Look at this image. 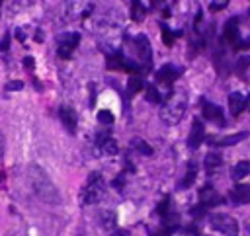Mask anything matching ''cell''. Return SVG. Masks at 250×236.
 Segmentation results:
<instances>
[{"instance_id": "obj_1", "label": "cell", "mask_w": 250, "mask_h": 236, "mask_svg": "<svg viewBox=\"0 0 250 236\" xmlns=\"http://www.w3.org/2000/svg\"><path fill=\"white\" fill-rule=\"evenodd\" d=\"M28 180H30V185H32L34 193L43 203H49V205H59L61 203V195H59L55 184L51 182V178L45 174V170L41 166L32 164L28 168Z\"/></svg>"}, {"instance_id": "obj_2", "label": "cell", "mask_w": 250, "mask_h": 236, "mask_svg": "<svg viewBox=\"0 0 250 236\" xmlns=\"http://www.w3.org/2000/svg\"><path fill=\"white\" fill-rule=\"evenodd\" d=\"M186 107H188V96L184 92H176L172 94L166 103L161 107V119L166 123V125H176L184 113H186Z\"/></svg>"}, {"instance_id": "obj_3", "label": "cell", "mask_w": 250, "mask_h": 236, "mask_svg": "<svg viewBox=\"0 0 250 236\" xmlns=\"http://www.w3.org/2000/svg\"><path fill=\"white\" fill-rule=\"evenodd\" d=\"M106 195V182L100 174H90L84 189H82V203L84 205H92V203H98L102 197Z\"/></svg>"}, {"instance_id": "obj_4", "label": "cell", "mask_w": 250, "mask_h": 236, "mask_svg": "<svg viewBox=\"0 0 250 236\" xmlns=\"http://www.w3.org/2000/svg\"><path fill=\"white\" fill-rule=\"evenodd\" d=\"M209 224H211L213 230H217V232H221L225 236H238V224L229 215H223V213L211 215L209 217Z\"/></svg>"}, {"instance_id": "obj_5", "label": "cell", "mask_w": 250, "mask_h": 236, "mask_svg": "<svg viewBox=\"0 0 250 236\" xmlns=\"http://www.w3.org/2000/svg\"><path fill=\"white\" fill-rule=\"evenodd\" d=\"M80 43V35L76 32L72 34H65L59 37V47H57V55L61 59H71V55L74 53V49L78 47Z\"/></svg>"}, {"instance_id": "obj_6", "label": "cell", "mask_w": 250, "mask_h": 236, "mask_svg": "<svg viewBox=\"0 0 250 236\" xmlns=\"http://www.w3.org/2000/svg\"><path fill=\"white\" fill-rule=\"evenodd\" d=\"M133 45H135V51H137V55H139V61H141L145 67H151L153 51H151V43H149V37L141 34V35H137V37H135Z\"/></svg>"}, {"instance_id": "obj_7", "label": "cell", "mask_w": 250, "mask_h": 236, "mask_svg": "<svg viewBox=\"0 0 250 236\" xmlns=\"http://www.w3.org/2000/svg\"><path fill=\"white\" fill-rule=\"evenodd\" d=\"M59 119H61V123L65 125V129H67L69 133H76V127H78V117H76V111H74L72 107L63 105V107L59 109Z\"/></svg>"}, {"instance_id": "obj_8", "label": "cell", "mask_w": 250, "mask_h": 236, "mask_svg": "<svg viewBox=\"0 0 250 236\" xmlns=\"http://www.w3.org/2000/svg\"><path fill=\"white\" fill-rule=\"evenodd\" d=\"M180 72H182V68H178L174 65H164L162 68L157 70V82H161L164 86H172L174 80L180 76Z\"/></svg>"}, {"instance_id": "obj_9", "label": "cell", "mask_w": 250, "mask_h": 236, "mask_svg": "<svg viewBox=\"0 0 250 236\" xmlns=\"http://www.w3.org/2000/svg\"><path fill=\"white\" fill-rule=\"evenodd\" d=\"M246 107H248V98L242 92H231L229 94V111H231V115L238 117Z\"/></svg>"}, {"instance_id": "obj_10", "label": "cell", "mask_w": 250, "mask_h": 236, "mask_svg": "<svg viewBox=\"0 0 250 236\" xmlns=\"http://www.w3.org/2000/svg\"><path fill=\"white\" fill-rule=\"evenodd\" d=\"M219 203H223V197H221L209 184L199 189V205H203L205 209H209V207H215V205H219Z\"/></svg>"}, {"instance_id": "obj_11", "label": "cell", "mask_w": 250, "mask_h": 236, "mask_svg": "<svg viewBox=\"0 0 250 236\" xmlns=\"http://www.w3.org/2000/svg\"><path fill=\"white\" fill-rule=\"evenodd\" d=\"M205 139V127L199 119H194L192 123V131H190V137H188V147L190 149H197Z\"/></svg>"}, {"instance_id": "obj_12", "label": "cell", "mask_w": 250, "mask_h": 236, "mask_svg": "<svg viewBox=\"0 0 250 236\" xmlns=\"http://www.w3.org/2000/svg\"><path fill=\"white\" fill-rule=\"evenodd\" d=\"M244 137H248V133H234V135H229V137H209L207 143L209 147H232L236 143H240Z\"/></svg>"}, {"instance_id": "obj_13", "label": "cell", "mask_w": 250, "mask_h": 236, "mask_svg": "<svg viewBox=\"0 0 250 236\" xmlns=\"http://www.w3.org/2000/svg\"><path fill=\"white\" fill-rule=\"evenodd\" d=\"M203 117L207 121H215L219 127L225 125V115H223V109L215 103H203Z\"/></svg>"}, {"instance_id": "obj_14", "label": "cell", "mask_w": 250, "mask_h": 236, "mask_svg": "<svg viewBox=\"0 0 250 236\" xmlns=\"http://www.w3.org/2000/svg\"><path fill=\"white\" fill-rule=\"evenodd\" d=\"M229 199H231L234 205H246V203H250V185H248V184L236 185V187L229 193Z\"/></svg>"}, {"instance_id": "obj_15", "label": "cell", "mask_w": 250, "mask_h": 236, "mask_svg": "<svg viewBox=\"0 0 250 236\" xmlns=\"http://www.w3.org/2000/svg\"><path fill=\"white\" fill-rule=\"evenodd\" d=\"M98 149H100V151H102V154H106V156H115V154H117V151H119L117 141H115V139H111V137H102V139L98 141Z\"/></svg>"}, {"instance_id": "obj_16", "label": "cell", "mask_w": 250, "mask_h": 236, "mask_svg": "<svg viewBox=\"0 0 250 236\" xmlns=\"http://www.w3.org/2000/svg\"><path fill=\"white\" fill-rule=\"evenodd\" d=\"M196 178H197V164L192 160V162L188 164V172H186L184 180L178 184V189H188V187H192V185L196 184Z\"/></svg>"}, {"instance_id": "obj_17", "label": "cell", "mask_w": 250, "mask_h": 236, "mask_svg": "<svg viewBox=\"0 0 250 236\" xmlns=\"http://www.w3.org/2000/svg\"><path fill=\"white\" fill-rule=\"evenodd\" d=\"M100 226L104 228V230H115V226H117V215L113 213V211H102L100 213Z\"/></svg>"}, {"instance_id": "obj_18", "label": "cell", "mask_w": 250, "mask_h": 236, "mask_svg": "<svg viewBox=\"0 0 250 236\" xmlns=\"http://www.w3.org/2000/svg\"><path fill=\"white\" fill-rule=\"evenodd\" d=\"M129 147L133 149V151H137L139 154H143V156H151L155 151H153V147L149 145V143H145L143 139H139V137H135L131 143H129Z\"/></svg>"}, {"instance_id": "obj_19", "label": "cell", "mask_w": 250, "mask_h": 236, "mask_svg": "<svg viewBox=\"0 0 250 236\" xmlns=\"http://www.w3.org/2000/svg\"><path fill=\"white\" fill-rule=\"evenodd\" d=\"M143 86H145V82H143V78H141L139 74H131V76H129V80H127V92H129L131 96H135L137 92H141Z\"/></svg>"}, {"instance_id": "obj_20", "label": "cell", "mask_w": 250, "mask_h": 236, "mask_svg": "<svg viewBox=\"0 0 250 236\" xmlns=\"http://www.w3.org/2000/svg\"><path fill=\"white\" fill-rule=\"evenodd\" d=\"M250 174V162L248 160H242V162H238L234 168H232V178L236 180V182H240L242 178H246Z\"/></svg>"}, {"instance_id": "obj_21", "label": "cell", "mask_w": 250, "mask_h": 236, "mask_svg": "<svg viewBox=\"0 0 250 236\" xmlns=\"http://www.w3.org/2000/svg\"><path fill=\"white\" fill-rule=\"evenodd\" d=\"M203 164H205V170L211 172V170H217V168L223 164V158H221L217 152H209V154L205 156V162H203Z\"/></svg>"}, {"instance_id": "obj_22", "label": "cell", "mask_w": 250, "mask_h": 236, "mask_svg": "<svg viewBox=\"0 0 250 236\" xmlns=\"http://www.w3.org/2000/svg\"><path fill=\"white\" fill-rule=\"evenodd\" d=\"M131 18L135 22H141L145 18V6L141 2H133V6H131Z\"/></svg>"}, {"instance_id": "obj_23", "label": "cell", "mask_w": 250, "mask_h": 236, "mask_svg": "<svg viewBox=\"0 0 250 236\" xmlns=\"http://www.w3.org/2000/svg\"><path fill=\"white\" fill-rule=\"evenodd\" d=\"M147 100H149L151 103H161V101H162V96H161V92L157 90L155 84H151V86L147 88Z\"/></svg>"}, {"instance_id": "obj_24", "label": "cell", "mask_w": 250, "mask_h": 236, "mask_svg": "<svg viewBox=\"0 0 250 236\" xmlns=\"http://www.w3.org/2000/svg\"><path fill=\"white\" fill-rule=\"evenodd\" d=\"M113 113L111 111H107V109H102V111H98V121L100 123H104V125H111L113 123Z\"/></svg>"}, {"instance_id": "obj_25", "label": "cell", "mask_w": 250, "mask_h": 236, "mask_svg": "<svg viewBox=\"0 0 250 236\" xmlns=\"http://www.w3.org/2000/svg\"><path fill=\"white\" fill-rule=\"evenodd\" d=\"M157 213H159V215H161L162 219L170 215V197H168V195H166V197H164V199L161 201V205H159V209H157Z\"/></svg>"}, {"instance_id": "obj_26", "label": "cell", "mask_w": 250, "mask_h": 236, "mask_svg": "<svg viewBox=\"0 0 250 236\" xmlns=\"http://www.w3.org/2000/svg\"><path fill=\"white\" fill-rule=\"evenodd\" d=\"M178 35H180V34H170V30L164 28V30H162V41H164V45H166V47H172V43H174V39H176Z\"/></svg>"}, {"instance_id": "obj_27", "label": "cell", "mask_w": 250, "mask_h": 236, "mask_svg": "<svg viewBox=\"0 0 250 236\" xmlns=\"http://www.w3.org/2000/svg\"><path fill=\"white\" fill-rule=\"evenodd\" d=\"M4 88H6V92H16V90H22V88H24V82H20V80H10Z\"/></svg>"}, {"instance_id": "obj_28", "label": "cell", "mask_w": 250, "mask_h": 236, "mask_svg": "<svg viewBox=\"0 0 250 236\" xmlns=\"http://www.w3.org/2000/svg\"><path fill=\"white\" fill-rule=\"evenodd\" d=\"M229 6V2H211L209 4V10L211 12H221V10H225Z\"/></svg>"}, {"instance_id": "obj_29", "label": "cell", "mask_w": 250, "mask_h": 236, "mask_svg": "<svg viewBox=\"0 0 250 236\" xmlns=\"http://www.w3.org/2000/svg\"><path fill=\"white\" fill-rule=\"evenodd\" d=\"M248 65H250V57H240L238 63H236V70L240 72V70H244Z\"/></svg>"}, {"instance_id": "obj_30", "label": "cell", "mask_w": 250, "mask_h": 236, "mask_svg": "<svg viewBox=\"0 0 250 236\" xmlns=\"http://www.w3.org/2000/svg\"><path fill=\"white\" fill-rule=\"evenodd\" d=\"M170 232H172V228H168V226H164V230H159V232H153L151 236H170Z\"/></svg>"}, {"instance_id": "obj_31", "label": "cell", "mask_w": 250, "mask_h": 236, "mask_svg": "<svg viewBox=\"0 0 250 236\" xmlns=\"http://www.w3.org/2000/svg\"><path fill=\"white\" fill-rule=\"evenodd\" d=\"M24 67H26L28 70H34V59H32V57H26V59H24Z\"/></svg>"}, {"instance_id": "obj_32", "label": "cell", "mask_w": 250, "mask_h": 236, "mask_svg": "<svg viewBox=\"0 0 250 236\" xmlns=\"http://www.w3.org/2000/svg\"><path fill=\"white\" fill-rule=\"evenodd\" d=\"M113 187L115 189H123V176H119V178L113 180Z\"/></svg>"}, {"instance_id": "obj_33", "label": "cell", "mask_w": 250, "mask_h": 236, "mask_svg": "<svg viewBox=\"0 0 250 236\" xmlns=\"http://www.w3.org/2000/svg\"><path fill=\"white\" fill-rule=\"evenodd\" d=\"M2 154H4V137L0 133V158H2Z\"/></svg>"}, {"instance_id": "obj_34", "label": "cell", "mask_w": 250, "mask_h": 236, "mask_svg": "<svg viewBox=\"0 0 250 236\" xmlns=\"http://www.w3.org/2000/svg\"><path fill=\"white\" fill-rule=\"evenodd\" d=\"M16 37H18V41H26V34H24L22 30H18V32H16Z\"/></svg>"}, {"instance_id": "obj_35", "label": "cell", "mask_w": 250, "mask_h": 236, "mask_svg": "<svg viewBox=\"0 0 250 236\" xmlns=\"http://www.w3.org/2000/svg\"><path fill=\"white\" fill-rule=\"evenodd\" d=\"M113 236H131V234H129L127 230H115V232H113Z\"/></svg>"}, {"instance_id": "obj_36", "label": "cell", "mask_w": 250, "mask_h": 236, "mask_svg": "<svg viewBox=\"0 0 250 236\" xmlns=\"http://www.w3.org/2000/svg\"><path fill=\"white\" fill-rule=\"evenodd\" d=\"M0 49H2V51H4V49H8V37H4V39H2V45H0Z\"/></svg>"}, {"instance_id": "obj_37", "label": "cell", "mask_w": 250, "mask_h": 236, "mask_svg": "<svg viewBox=\"0 0 250 236\" xmlns=\"http://www.w3.org/2000/svg\"><path fill=\"white\" fill-rule=\"evenodd\" d=\"M248 109H250V96H248Z\"/></svg>"}]
</instances>
